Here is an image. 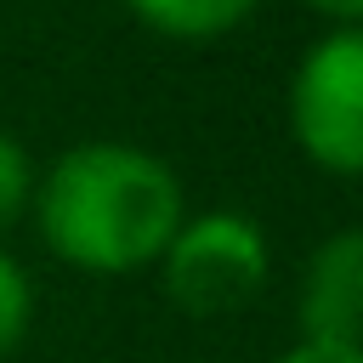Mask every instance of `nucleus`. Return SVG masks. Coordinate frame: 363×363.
<instances>
[{"instance_id": "nucleus-9", "label": "nucleus", "mask_w": 363, "mask_h": 363, "mask_svg": "<svg viewBox=\"0 0 363 363\" xmlns=\"http://www.w3.org/2000/svg\"><path fill=\"white\" fill-rule=\"evenodd\" d=\"M306 11H318L329 28H357L363 23V0H301Z\"/></svg>"}, {"instance_id": "nucleus-6", "label": "nucleus", "mask_w": 363, "mask_h": 363, "mask_svg": "<svg viewBox=\"0 0 363 363\" xmlns=\"http://www.w3.org/2000/svg\"><path fill=\"white\" fill-rule=\"evenodd\" d=\"M34 329V278L28 267L0 244V357H11Z\"/></svg>"}, {"instance_id": "nucleus-1", "label": "nucleus", "mask_w": 363, "mask_h": 363, "mask_svg": "<svg viewBox=\"0 0 363 363\" xmlns=\"http://www.w3.org/2000/svg\"><path fill=\"white\" fill-rule=\"evenodd\" d=\"M28 216L62 267L91 278H130L164 255L187 216V193L170 159L153 147L96 136L51 159V170L34 182Z\"/></svg>"}, {"instance_id": "nucleus-2", "label": "nucleus", "mask_w": 363, "mask_h": 363, "mask_svg": "<svg viewBox=\"0 0 363 363\" xmlns=\"http://www.w3.org/2000/svg\"><path fill=\"white\" fill-rule=\"evenodd\" d=\"M153 272L170 306L193 318H227L255 306V295L267 289L272 244L261 221L244 210H199V216H182Z\"/></svg>"}, {"instance_id": "nucleus-3", "label": "nucleus", "mask_w": 363, "mask_h": 363, "mask_svg": "<svg viewBox=\"0 0 363 363\" xmlns=\"http://www.w3.org/2000/svg\"><path fill=\"white\" fill-rule=\"evenodd\" d=\"M289 136L335 182L363 170V28H323L289 74Z\"/></svg>"}, {"instance_id": "nucleus-8", "label": "nucleus", "mask_w": 363, "mask_h": 363, "mask_svg": "<svg viewBox=\"0 0 363 363\" xmlns=\"http://www.w3.org/2000/svg\"><path fill=\"white\" fill-rule=\"evenodd\" d=\"M272 363H363V352L357 346H329V340H295Z\"/></svg>"}, {"instance_id": "nucleus-4", "label": "nucleus", "mask_w": 363, "mask_h": 363, "mask_svg": "<svg viewBox=\"0 0 363 363\" xmlns=\"http://www.w3.org/2000/svg\"><path fill=\"white\" fill-rule=\"evenodd\" d=\"M295 323L301 340H329V346H357L363 340V233L340 227L329 233L295 289Z\"/></svg>"}, {"instance_id": "nucleus-5", "label": "nucleus", "mask_w": 363, "mask_h": 363, "mask_svg": "<svg viewBox=\"0 0 363 363\" xmlns=\"http://www.w3.org/2000/svg\"><path fill=\"white\" fill-rule=\"evenodd\" d=\"M130 17L164 40H182V45H204V40H221L233 28H244L255 17L261 0H125Z\"/></svg>"}, {"instance_id": "nucleus-7", "label": "nucleus", "mask_w": 363, "mask_h": 363, "mask_svg": "<svg viewBox=\"0 0 363 363\" xmlns=\"http://www.w3.org/2000/svg\"><path fill=\"white\" fill-rule=\"evenodd\" d=\"M34 182H40V170H34L28 147H23L11 130H0V233L17 227V221L28 216V204H34Z\"/></svg>"}]
</instances>
